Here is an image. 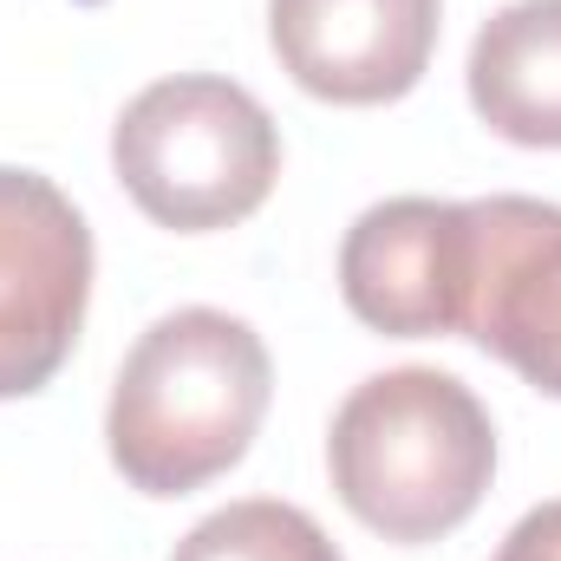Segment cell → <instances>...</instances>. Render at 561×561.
<instances>
[{
    "label": "cell",
    "instance_id": "obj_5",
    "mask_svg": "<svg viewBox=\"0 0 561 561\" xmlns=\"http://www.w3.org/2000/svg\"><path fill=\"white\" fill-rule=\"evenodd\" d=\"M470 209V268L457 333L561 399V209L536 196H483Z\"/></svg>",
    "mask_w": 561,
    "mask_h": 561
},
{
    "label": "cell",
    "instance_id": "obj_10",
    "mask_svg": "<svg viewBox=\"0 0 561 561\" xmlns=\"http://www.w3.org/2000/svg\"><path fill=\"white\" fill-rule=\"evenodd\" d=\"M496 561H561V503L529 510V516H523V523L503 536Z\"/></svg>",
    "mask_w": 561,
    "mask_h": 561
},
{
    "label": "cell",
    "instance_id": "obj_9",
    "mask_svg": "<svg viewBox=\"0 0 561 561\" xmlns=\"http://www.w3.org/2000/svg\"><path fill=\"white\" fill-rule=\"evenodd\" d=\"M170 561H346L327 529L294 510V503H275V496H249V503H229L216 516H203Z\"/></svg>",
    "mask_w": 561,
    "mask_h": 561
},
{
    "label": "cell",
    "instance_id": "obj_6",
    "mask_svg": "<svg viewBox=\"0 0 561 561\" xmlns=\"http://www.w3.org/2000/svg\"><path fill=\"white\" fill-rule=\"evenodd\" d=\"M470 268V209L437 196L373 203L340 242V294L353 320L392 340L457 333Z\"/></svg>",
    "mask_w": 561,
    "mask_h": 561
},
{
    "label": "cell",
    "instance_id": "obj_2",
    "mask_svg": "<svg viewBox=\"0 0 561 561\" xmlns=\"http://www.w3.org/2000/svg\"><path fill=\"white\" fill-rule=\"evenodd\" d=\"M340 503L386 542H437L477 516L496 477V424L483 399L437 373L392 366L346 392L327 431Z\"/></svg>",
    "mask_w": 561,
    "mask_h": 561
},
{
    "label": "cell",
    "instance_id": "obj_8",
    "mask_svg": "<svg viewBox=\"0 0 561 561\" xmlns=\"http://www.w3.org/2000/svg\"><path fill=\"white\" fill-rule=\"evenodd\" d=\"M470 105L510 144L561 150V0H510L470 39Z\"/></svg>",
    "mask_w": 561,
    "mask_h": 561
},
{
    "label": "cell",
    "instance_id": "obj_4",
    "mask_svg": "<svg viewBox=\"0 0 561 561\" xmlns=\"http://www.w3.org/2000/svg\"><path fill=\"white\" fill-rule=\"evenodd\" d=\"M92 300V229L39 170L0 163V399L39 392Z\"/></svg>",
    "mask_w": 561,
    "mask_h": 561
},
{
    "label": "cell",
    "instance_id": "obj_7",
    "mask_svg": "<svg viewBox=\"0 0 561 561\" xmlns=\"http://www.w3.org/2000/svg\"><path fill=\"white\" fill-rule=\"evenodd\" d=\"M437 0H268L280 72L327 105H392L437 53Z\"/></svg>",
    "mask_w": 561,
    "mask_h": 561
},
{
    "label": "cell",
    "instance_id": "obj_1",
    "mask_svg": "<svg viewBox=\"0 0 561 561\" xmlns=\"http://www.w3.org/2000/svg\"><path fill=\"white\" fill-rule=\"evenodd\" d=\"M275 399L268 346L222 307L163 313L118 366L105 444L144 496H190L236 470Z\"/></svg>",
    "mask_w": 561,
    "mask_h": 561
},
{
    "label": "cell",
    "instance_id": "obj_3",
    "mask_svg": "<svg viewBox=\"0 0 561 561\" xmlns=\"http://www.w3.org/2000/svg\"><path fill=\"white\" fill-rule=\"evenodd\" d=\"M112 170L157 229L209 236L249 222L280 176V131L255 92L216 72L144 85L112 125Z\"/></svg>",
    "mask_w": 561,
    "mask_h": 561
}]
</instances>
